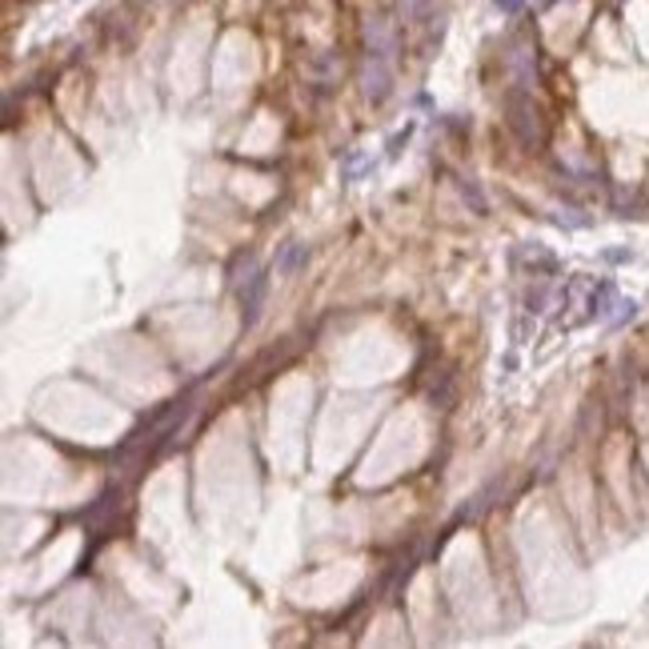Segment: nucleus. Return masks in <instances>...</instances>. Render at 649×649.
I'll use <instances>...</instances> for the list:
<instances>
[{
    "instance_id": "nucleus-1",
    "label": "nucleus",
    "mask_w": 649,
    "mask_h": 649,
    "mask_svg": "<svg viewBox=\"0 0 649 649\" xmlns=\"http://www.w3.org/2000/svg\"><path fill=\"white\" fill-rule=\"evenodd\" d=\"M365 96L369 101H377L382 105L385 96H389V89H394V77H389V69H385V57H369V65H365Z\"/></svg>"
},
{
    "instance_id": "nucleus-3",
    "label": "nucleus",
    "mask_w": 649,
    "mask_h": 649,
    "mask_svg": "<svg viewBox=\"0 0 649 649\" xmlns=\"http://www.w3.org/2000/svg\"><path fill=\"white\" fill-rule=\"evenodd\" d=\"M305 261H309V244L289 241L285 249H281V257H277V273H281V277H297V273L305 269Z\"/></svg>"
},
{
    "instance_id": "nucleus-4",
    "label": "nucleus",
    "mask_w": 649,
    "mask_h": 649,
    "mask_svg": "<svg viewBox=\"0 0 649 649\" xmlns=\"http://www.w3.org/2000/svg\"><path fill=\"white\" fill-rule=\"evenodd\" d=\"M498 4H501V9H505V12H513V9H522V0H498Z\"/></svg>"
},
{
    "instance_id": "nucleus-2",
    "label": "nucleus",
    "mask_w": 649,
    "mask_h": 649,
    "mask_svg": "<svg viewBox=\"0 0 649 649\" xmlns=\"http://www.w3.org/2000/svg\"><path fill=\"white\" fill-rule=\"evenodd\" d=\"M365 41H369V57H394V45L397 36L394 29H389V21H382V16H373L369 24H365Z\"/></svg>"
}]
</instances>
